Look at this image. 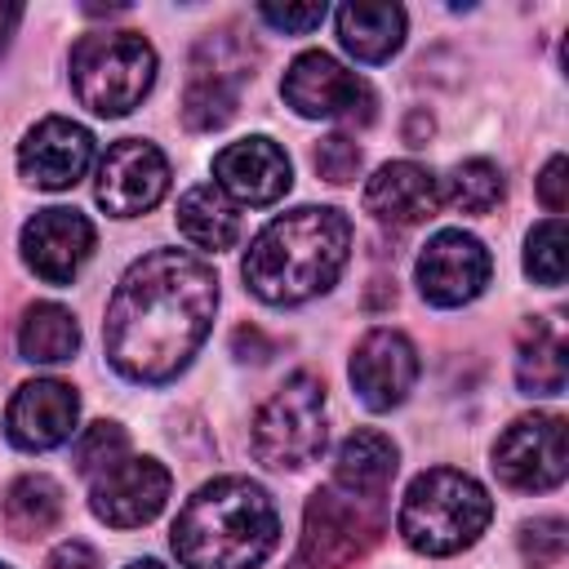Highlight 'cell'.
<instances>
[{"label": "cell", "mask_w": 569, "mask_h": 569, "mask_svg": "<svg viewBox=\"0 0 569 569\" xmlns=\"http://www.w3.org/2000/svg\"><path fill=\"white\" fill-rule=\"evenodd\" d=\"M351 253V218L329 204H302L267 222L244 253V284L271 307H298L342 276Z\"/></svg>", "instance_id": "cell-2"}, {"label": "cell", "mask_w": 569, "mask_h": 569, "mask_svg": "<svg viewBox=\"0 0 569 569\" xmlns=\"http://www.w3.org/2000/svg\"><path fill=\"white\" fill-rule=\"evenodd\" d=\"M569 547V525L560 516H538V520H525L520 525V556L533 565V569H551L560 565Z\"/></svg>", "instance_id": "cell-29"}, {"label": "cell", "mask_w": 569, "mask_h": 569, "mask_svg": "<svg viewBox=\"0 0 569 569\" xmlns=\"http://www.w3.org/2000/svg\"><path fill=\"white\" fill-rule=\"evenodd\" d=\"M489 516H493V502L480 480L453 467H431L413 476V485L405 489L396 525L418 556H458L485 533Z\"/></svg>", "instance_id": "cell-4"}, {"label": "cell", "mask_w": 569, "mask_h": 569, "mask_svg": "<svg viewBox=\"0 0 569 569\" xmlns=\"http://www.w3.org/2000/svg\"><path fill=\"white\" fill-rule=\"evenodd\" d=\"M44 569H98V551L89 542H80V538H67V542H58L49 551Z\"/></svg>", "instance_id": "cell-33"}, {"label": "cell", "mask_w": 569, "mask_h": 569, "mask_svg": "<svg viewBox=\"0 0 569 569\" xmlns=\"http://www.w3.org/2000/svg\"><path fill=\"white\" fill-rule=\"evenodd\" d=\"M276 538V502L249 476H218L200 485L169 529L182 569H258L271 556Z\"/></svg>", "instance_id": "cell-3"}, {"label": "cell", "mask_w": 569, "mask_h": 569, "mask_svg": "<svg viewBox=\"0 0 569 569\" xmlns=\"http://www.w3.org/2000/svg\"><path fill=\"white\" fill-rule=\"evenodd\" d=\"M338 40L356 62H387L405 44V9L387 0H351L338 9Z\"/></svg>", "instance_id": "cell-21"}, {"label": "cell", "mask_w": 569, "mask_h": 569, "mask_svg": "<svg viewBox=\"0 0 569 569\" xmlns=\"http://www.w3.org/2000/svg\"><path fill=\"white\" fill-rule=\"evenodd\" d=\"M178 231L196 244V249H231L240 240V213L236 204L218 191V182H200L187 187L178 200Z\"/></svg>", "instance_id": "cell-23"}, {"label": "cell", "mask_w": 569, "mask_h": 569, "mask_svg": "<svg viewBox=\"0 0 569 569\" xmlns=\"http://www.w3.org/2000/svg\"><path fill=\"white\" fill-rule=\"evenodd\" d=\"M129 569H164V565H160V560H133Z\"/></svg>", "instance_id": "cell-35"}, {"label": "cell", "mask_w": 569, "mask_h": 569, "mask_svg": "<svg viewBox=\"0 0 569 569\" xmlns=\"http://www.w3.org/2000/svg\"><path fill=\"white\" fill-rule=\"evenodd\" d=\"M62 520V485L31 471L4 489V525L13 538H40Z\"/></svg>", "instance_id": "cell-25"}, {"label": "cell", "mask_w": 569, "mask_h": 569, "mask_svg": "<svg viewBox=\"0 0 569 569\" xmlns=\"http://www.w3.org/2000/svg\"><path fill=\"white\" fill-rule=\"evenodd\" d=\"M538 200L560 218L565 213V204H569V160L565 156H551L547 164H542V173H538Z\"/></svg>", "instance_id": "cell-32"}, {"label": "cell", "mask_w": 569, "mask_h": 569, "mask_svg": "<svg viewBox=\"0 0 569 569\" xmlns=\"http://www.w3.org/2000/svg\"><path fill=\"white\" fill-rule=\"evenodd\" d=\"M325 449V382L316 373L284 378L253 418V453L276 471H298Z\"/></svg>", "instance_id": "cell-6"}, {"label": "cell", "mask_w": 569, "mask_h": 569, "mask_svg": "<svg viewBox=\"0 0 569 569\" xmlns=\"http://www.w3.org/2000/svg\"><path fill=\"white\" fill-rule=\"evenodd\" d=\"M89 253H93V222L80 209L53 204L22 227V262L49 284H71L76 271L89 262Z\"/></svg>", "instance_id": "cell-15"}, {"label": "cell", "mask_w": 569, "mask_h": 569, "mask_svg": "<svg viewBox=\"0 0 569 569\" xmlns=\"http://www.w3.org/2000/svg\"><path fill=\"white\" fill-rule=\"evenodd\" d=\"M418 382V351L400 329H369L351 356V387L369 409H396Z\"/></svg>", "instance_id": "cell-17"}, {"label": "cell", "mask_w": 569, "mask_h": 569, "mask_svg": "<svg viewBox=\"0 0 569 569\" xmlns=\"http://www.w3.org/2000/svg\"><path fill=\"white\" fill-rule=\"evenodd\" d=\"M18 22H22V4H0V49L9 44V36H13Z\"/></svg>", "instance_id": "cell-34"}, {"label": "cell", "mask_w": 569, "mask_h": 569, "mask_svg": "<svg viewBox=\"0 0 569 569\" xmlns=\"http://www.w3.org/2000/svg\"><path fill=\"white\" fill-rule=\"evenodd\" d=\"M396 467H400V449L391 445V436L369 431V427L365 431H351L342 440L338 458H333V489H342L351 498L378 502L382 489L391 485Z\"/></svg>", "instance_id": "cell-20"}, {"label": "cell", "mask_w": 569, "mask_h": 569, "mask_svg": "<svg viewBox=\"0 0 569 569\" xmlns=\"http://www.w3.org/2000/svg\"><path fill=\"white\" fill-rule=\"evenodd\" d=\"M516 382L525 396H560L569 382V342L556 320H533L516 347Z\"/></svg>", "instance_id": "cell-22"}, {"label": "cell", "mask_w": 569, "mask_h": 569, "mask_svg": "<svg viewBox=\"0 0 569 569\" xmlns=\"http://www.w3.org/2000/svg\"><path fill=\"white\" fill-rule=\"evenodd\" d=\"M244 76H249V58H244V44L231 31H218L209 40H200V49L191 58L187 89H182V124L196 129V133L222 129L236 116Z\"/></svg>", "instance_id": "cell-10"}, {"label": "cell", "mask_w": 569, "mask_h": 569, "mask_svg": "<svg viewBox=\"0 0 569 569\" xmlns=\"http://www.w3.org/2000/svg\"><path fill=\"white\" fill-rule=\"evenodd\" d=\"M93 160V133L67 116H49L36 129H27L22 147H18V169L27 182L44 187V191H67L84 178Z\"/></svg>", "instance_id": "cell-16"}, {"label": "cell", "mask_w": 569, "mask_h": 569, "mask_svg": "<svg viewBox=\"0 0 569 569\" xmlns=\"http://www.w3.org/2000/svg\"><path fill=\"white\" fill-rule=\"evenodd\" d=\"M80 418V396L71 382L62 378H36L22 382L4 409V431L18 449L40 453V449H58L71 440Z\"/></svg>", "instance_id": "cell-14"}, {"label": "cell", "mask_w": 569, "mask_h": 569, "mask_svg": "<svg viewBox=\"0 0 569 569\" xmlns=\"http://www.w3.org/2000/svg\"><path fill=\"white\" fill-rule=\"evenodd\" d=\"M169 471L156 458H120L116 467L98 471L89 485V507L102 525L111 529H138L147 520L160 516L164 498H169Z\"/></svg>", "instance_id": "cell-13"}, {"label": "cell", "mask_w": 569, "mask_h": 569, "mask_svg": "<svg viewBox=\"0 0 569 569\" xmlns=\"http://www.w3.org/2000/svg\"><path fill=\"white\" fill-rule=\"evenodd\" d=\"M316 173L325 178V182H351L356 173H360V147L347 138V133H329V138H320L316 142Z\"/></svg>", "instance_id": "cell-30"}, {"label": "cell", "mask_w": 569, "mask_h": 569, "mask_svg": "<svg viewBox=\"0 0 569 569\" xmlns=\"http://www.w3.org/2000/svg\"><path fill=\"white\" fill-rule=\"evenodd\" d=\"M502 196H507L502 169L489 164V160H462V164L445 178V187H440V200H449V204L462 209V213H489Z\"/></svg>", "instance_id": "cell-26"}, {"label": "cell", "mask_w": 569, "mask_h": 569, "mask_svg": "<svg viewBox=\"0 0 569 569\" xmlns=\"http://www.w3.org/2000/svg\"><path fill=\"white\" fill-rule=\"evenodd\" d=\"M80 347V325L62 302H36L27 307L18 325V351L31 365H62Z\"/></svg>", "instance_id": "cell-24"}, {"label": "cell", "mask_w": 569, "mask_h": 569, "mask_svg": "<svg viewBox=\"0 0 569 569\" xmlns=\"http://www.w3.org/2000/svg\"><path fill=\"white\" fill-rule=\"evenodd\" d=\"M156 84V49L138 31H93L71 49V89L93 116H129Z\"/></svg>", "instance_id": "cell-5"}, {"label": "cell", "mask_w": 569, "mask_h": 569, "mask_svg": "<svg viewBox=\"0 0 569 569\" xmlns=\"http://www.w3.org/2000/svg\"><path fill=\"white\" fill-rule=\"evenodd\" d=\"M169 191V160L156 142L147 138H120L116 147H107L102 164H98V204L116 218H138L147 209H156Z\"/></svg>", "instance_id": "cell-11"}, {"label": "cell", "mask_w": 569, "mask_h": 569, "mask_svg": "<svg viewBox=\"0 0 569 569\" xmlns=\"http://www.w3.org/2000/svg\"><path fill=\"white\" fill-rule=\"evenodd\" d=\"M493 471L507 489L547 493L569 476V436L560 413H525L493 445Z\"/></svg>", "instance_id": "cell-8"}, {"label": "cell", "mask_w": 569, "mask_h": 569, "mask_svg": "<svg viewBox=\"0 0 569 569\" xmlns=\"http://www.w3.org/2000/svg\"><path fill=\"white\" fill-rule=\"evenodd\" d=\"M258 18L267 22V27H276V31H284V36H298V31H311V27H320L325 22V4H316V0H307V4H258Z\"/></svg>", "instance_id": "cell-31"}, {"label": "cell", "mask_w": 569, "mask_h": 569, "mask_svg": "<svg viewBox=\"0 0 569 569\" xmlns=\"http://www.w3.org/2000/svg\"><path fill=\"white\" fill-rule=\"evenodd\" d=\"M280 93L284 102L307 116V120H347V124H369L373 120V89L347 71L338 58L311 49V53H298L280 80Z\"/></svg>", "instance_id": "cell-9"}, {"label": "cell", "mask_w": 569, "mask_h": 569, "mask_svg": "<svg viewBox=\"0 0 569 569\" xmlns=\"http://www.w3.org/2000/svg\"><path fill=\"white\" fill-rule=\"evenodd\" d=\"M0 569H9V565H0Z\"/></svg>", "instance_id": "cell-36"}, {"label": "cell", "mask_w": 569, "mask_h": 569, "mask_svg": "<svg viewBox=\"0 0 569 569\" xmlns=\"http://www.w3.org/2000/svg\"><path fill=\"white\" fill-rule=\"evenodd\" d=\"M213 178H218V191L227 200L276 204L289 191L293 169H289V156L271 138L253 133V138H240V142H231L213 156Z\"/></svg>", "instance_id": "cell-18"}, {"label": "cell", "mask_w": 569, "mask_h": 569, "mask_svg": "<svg viewBox=\"0 0 569 569\" xmlns=\"http://www.w3.org/2000/svg\"><path fill=\"white\" fill-rule=\"evenodd\" d=\"M489 249L467 231H436L418 253V293L431 307H462L489 284Z\"/></svg>", "instance_id": "cell-12"}, {"label": "cell", "mask_w": 569, "mask_h": 569, "mask_svg": "<svg viewBox=\"0 0 569 569\" xmlns=\"http://www.w3.org/2000/svg\"><path fill=\"white\" fill-rule=\"evenodd\" d=\"M124 453H129L124 427H120V422H93V427H84L80 440H76V471L93 480L98 471L116 467Z\"/></svg>", "instance_id": "cell-28"}, {"label": "cell", "mask_w": 569, "mask_h": 569, "mask_svg": "<svg viewBox=\"0 0 569 569\" xmlns=\"http://www.w3.org/2000/svg\"><path fill=\"white\" fill-rule=\"evenodd\" d=\"M218 311V276L187 249L138 258L107 307V360L129 382H169L200 351Z\"/></svg>", "instance_id": "cell-1"}, {"label": "cell", "mask_w": 569, "mask_h": 569, "mask_svg": "<svg viewBox=\"0 0 569 569\" xmlns=\"http://www.w3.org/2000/svg\"><path fill=\"white\" fill-rule=\"evenodd\" d=\"M565 249H569V236H565V222L560 218H547L529 231L525 240V271L538 280V284H565Z\"/></svg>", "instance_id": "cell-27"}, {"label": "cell", "mask_w": 569, "mask_h": 569, "mask_svg": "<svg viewBox=\"0 0 569 569\" xmlns=\"http://www.w3.org/2000/svg\"><path fill=\"white\" fill-rule=\"evenodd\" d=\"M440 204V178L418 160H391L365 182V209L391 227L427 222Z\"/></svg>", "instance_id": "cell-19"}, {"label": "cell", "mask_w": 569, "mask_h": 569, "mask_svg": "<svg viewBox=\"0 0 569 569\" xmlns=\"http://www.w3.org/2000/svg\"><path fill=\"white\" fill-rule=\"evenodd\" d=\"M382 533L378 502L342 489H316L302 511V538L289 569H351Z\"/></svg>", "instance_id": "cell-7"}]
</instances>
